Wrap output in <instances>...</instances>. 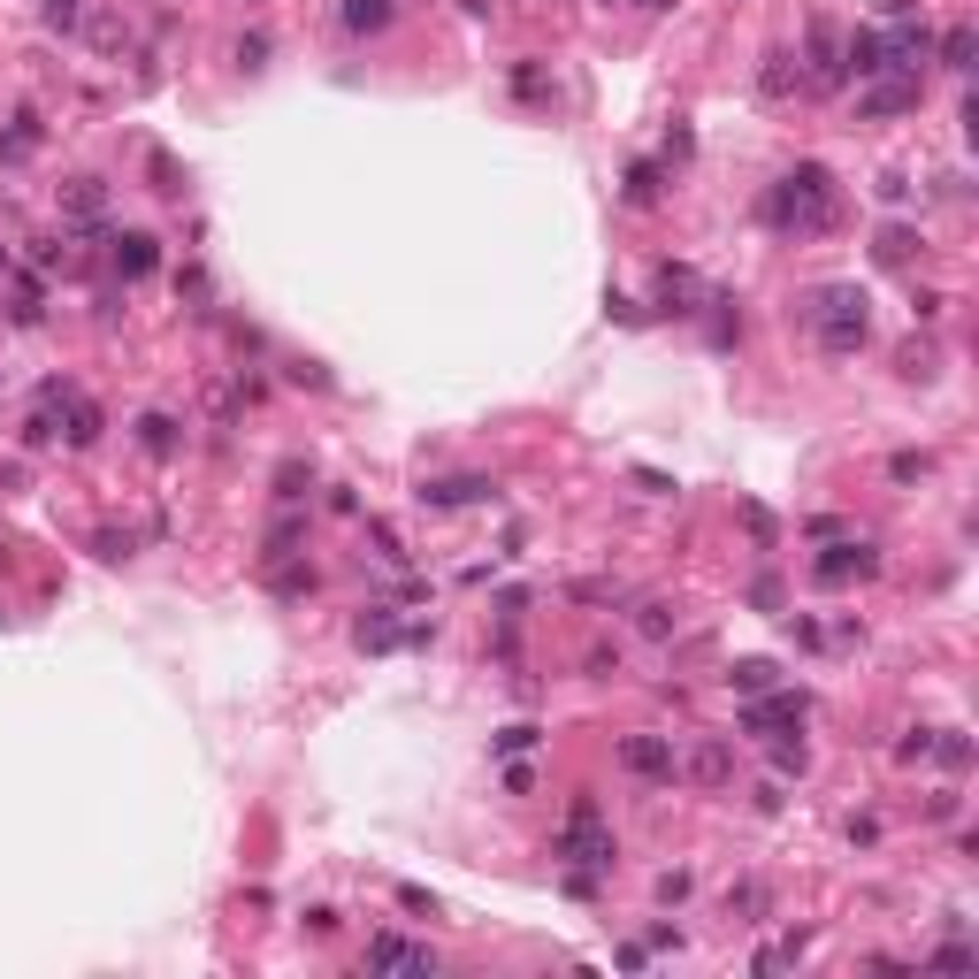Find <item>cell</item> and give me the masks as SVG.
Wrapping results in <instances>:
<instances>
[{"label": "cell", "instance_id": "cell-1", "mask_svg": "<svg viewBox=\"0 0 979 979\" xmlns=\"http://www.w3.org/2000/svg\"><path fill=\"white\" fill-rule=\"evenodd\" d=\"M765 215L781 222V230H796V238H811V230H827L834 222V184H827V169H788L781 184H773V199H765Z\"/></svg>", "mask_w": 979, "mask_h": 979}, {"label": "cell", "instance_id": "cell-2", "mask_svg": "<svg viewBox=\"0 0 979 979\" xmlns=\"http://www.w3.org/2000/svg\"><path fill=\"white\" fill-rule=\"evenodd\" d=\"M819 337H827V352L865 345V291H819Z\"/></svg>", "mask_w": 979, "mask_h": 979}, {"label": "cell", "instance_id": "cell-3", "mask_svg": "<svg viewBox=\"0 0 979 979\" xmlns=\"http://www.w3.org/2000/svg\"><path fill=\"white\" fill-rule=\"evenodd\" d=\"M559 857H582V865H612V857H620V849H612V834L597 827V804H574L566 811V834H559Z\"/></svg>", "mask_w": 979, "mask_h": 979}, {"label": "cell", "instance_id": "cell-4", "mask_svg": "<svg viewBox=\"0 0 979 979\" xmlns=\"http://www.w3.org/2000/svg\"><path fill=\"white\" fill-rule=\"evenodd\" d=\"M620 765L643 773V781H674V742L666 735H628L620 742Z\"/></svg>", "mask_w": 979, "mask_h": 979}, {"label": "cell", "instance_id": "cell-5", "mask_svg": "<svg viewBox=\"0 0 979 979\" xmlns=\"http://www.w3.org/2000/svg\"><path fill=\"white\" fill-rule=\"evenodd\" d=\"M368 957H375V964H398V972H429V964H436L421 941H398V934H375V941H368Z\"/></svg>", "mask_w": 979, "mask_h": 979}, {"label": "cell", "instance_id": "cell-6", "mask_svg": "<svg viewBox=\"0 0 979 979\" xmlns=\"http://www.w3.org/2000/svg\"><path fill=\"white\" fill-rule=\"evenodd\" d=\"M811 574H819V582H849V574H872V551H865V544H834L827 559L811 566Z\"/></svg>", "mask_w": 979, "mask_h": 979}, {"label": "cell", "instance_id": "cell-7", "mask_svg": "<svg viewBox=\"0 0 979 979\" xmlns=\"http://www.w3.org/2000/svg\"><path fill=\"white\" fill-rule=\"evenodd\" d=\"M467 498H490V482L459 475V482H429V490H421V505H467Z\"/></svg>", "mask_w": 979, "mask_h": 979}, {"label": "cell", "instance_id": "cell-8", "mask_svg": "<svg viewBox=\"0 0 979 979\" xmlns=\"http://www.w3.org/2000/svg\"><path fill=\"white\" fill-rule=\"evenodd\" d=\"M689 773H697L704 788H719V781H727V773H735V758H727L719 742H697V750H689Z\"/></svg>", "mask_w": 979, "mask_h": 979}, {"label": "cell", "instance_id": "cell-9", "mask_svg": "<svg viewBox=\"0 0 979 979\" xmlns=\"http://www.w3.org/2000/svg\"><path fill=\"white\" fill-rule=\"evenodd\" d=\"M727 681H735L742 697H765V689H773V666H765V658H735V666H727Z\"/></svg>", "mask_w": 979, "mask_h": 979}, {"label": "cell", "instance_id": "cell-10", "mask_svg": "<svg viewBox=\"0 0 979 979\" xmlns=\"http://www.w3.org/2000/svg\"><path fill=\"white\" fill-rule=\"evenodd\" d=\"M391 16H398L391 0H345V31H383Z\"/></svg>", "mask_w": 979, "mask_h": 979}, {"label": "cell", "instance_id": "cell-11", "mask_svg": "<svg viewBox=\"0 0 979 979\" xmlns=\"http://www.w3.org/2000/svg\"><path fill=\"white\" fill-rule=\"evenodd\" d=\"M115 268H123V276H146V268H153V238H138V230L115 238Z\"/></svg>", "mask_w": 979, "mask_h": 979}, {"label": "cell", "instance_id": "cell-12", "mask_svg": "<svg viewBox=\"0 0 979 979\" xmlns=\"http://www.w3.org/2000/svg\"><path fill=\"white\" fill-rule=\"evenodd\" d=\"M138 444H146V452H176V421L169 414H146V421H138Z\"/></svg>", "mask_w": 979, "mask_h": 979}, {"label": "cell", "instance_id": "cell-13", "mask_svg": "<svg viewBox=\"0 0 979 979\" xmlns=\"http://www.w3.org/2000/svg\"><path fill=\"white\" fill-rule=\"evenodd\" d=\"M911 100H918V85H888V92L865 100V115H895V108H911Z\"/></svg>", "mask_w": 979, "mask_h": 979}, {"label": "cell", "instance_id": "cell-14", "mask_svg": "<svg viewBox=\"0 0 979 979\" xmlns=\"http://www.w3.org/2000/svg\"><path fill=\"white\" fill-rule=\"evenodd\" d=\"M360 643H368V651H391V643H398L391 612H375V620H360Z\"/></svg>", "mask_w": 979, "mask_h": 979}, {"label": "cell", "instance_id": "cell-15", "mask_svg": "<svg viewBox=\"0 0 979 979\" xmlns=\"http://www.w3.org/2000/svg\"><path fill=\"white\" fill-rule=\"evenodd\" d=\"M628 199H635V207H651V199H658V169H651V161L628 169Z\"/></svg>", "mask_w": 979, "mask_h": 979}, {"label": "cell", "instance_id": "cell-16", "mask_svg": "<svg viewBox=\"0 0 979 979\" xmlns=\"http://www.w3.org/2000/svg\"><path fill=\"white\" fill-rule=\"evenodd\" d=\"M941 62H949V69H964V62H972V31H949V46H941Z\"/></svg>", "mask_w": 979, "mask_h": 979}, {"label": "cell", "instance_id": "cell-17", "mask_svg": "<svg viewBox=\"0 0 979 979\" xmlns=\"http://www.w3.org/2000/svg\"><path fill=\"white\" fill-rule=\"evenodd\" d=\"M888 475H895V482H918V475H926V459H918V452H895Z\"/></svg>", "mask_w": 979, "mask_h": 979}, {"label": "cell", "instance_id": "cell-18", "mask_svg": "<svg viewBox=\"0 0 979 979\" xmlns=\"http://www.w3.org/2000/svg\"><path fill=\"white\" fill-rule=\"evenodd\" d=\"M643 8H674V0H643Z\"/></svg>", "mask_w": 979, "mask_h": 979}]
</instances>
